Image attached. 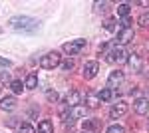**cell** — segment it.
Returning <instances> with one entry per match:
<instances>
[{
    "mask_svg": "<svg viewBox=\"0 0 149 133\" xmlns=\"http://www.w3.org/2000/svg\"><path fill=\"white\" fill-rule=\"evenodd\" d=\"M14 28V30H18V32H34L38 30V20L34 18H30V16H14L10 18V22H8Z\"/></svg>",
    "mask_w": 149,
    "mask_h": 133,
    "instance_id": "1",
    "label": "cell"
},
{
    "mask_svg": "<svg viewBox=\"0 0 149 133\" xmlns=\"http://www.w3.org/2000/svg\"><path fill=\"white\" fill-rule=\"evenodd\" d=\"M60 64H62V56L58 54V52H50V54L42 56V60H40V66L44 68V70H54Z\"/></svg>",
    "mask_w": 149,
    "mask_h": 133,
    "instance_id": "2",
    "label": "cell"
},
{
    "mask_svg": "<svg viewBox=\"0 0 149 133\" xmlns=\"http://www.w3.org/2000/svg\"><path fill=\"white\" fill-rule=\"evenodd\" d=\"M127 52L121 48V46H115L111 52H107V62L113 64V62H127Z\"/></svg>",
    "mask_w": 149,
    "mask_h": 133,
    "instance_id": "3",
    "label": "cell"
},
{
    "mask_svg": "<svg viewBox=\"0 0 149 133\" xmlns=\"http://www.w3.org/2000/svg\"><path fill=\"white\" fill-rule=\"evenodd\" d=\"M84 48H86V40H74V42H66V44L62 46V50L68 56H76Z\"/></svg>",
    "mask_w": 149,
    "mask_h": 133,
    "instance_id": "4",
    "label": "cell"
},
{
    "mask_svg": "<svg viewBox=\"0 0 149 133\" xmlns=\"http://www.w3.org/2000/svg\"><path fill=\"white\" fill-rule=\"evenodd\" d=\"M133 38H135V32H133L131 28H123L121 32L117 34V40H115V44L125 46V44H129V42H133Z\"/></svg>",
    "mask_w": 149,
    "mask_h": 133,
    "instance_id": "5",
    "label": "cell"
},
{
    "mask_svg": "<svg viewBox=\"0 0 149 133\" xmlns=\"http://www.w3.org/2000/svg\"><path fill=\"white\" fill-rule=\"evenodd\" d=\"M125 113H127V103L125 101H117L113 107L109 109V117H111V119H119V117H123Z\"/></svg>",
    "mask_w": 149,
    "mask_h": 133,
    "instance_id": "6",
    "label": "cell"
},
{
    "mask_svg": "<svg viewBox=\"0 0 149 133\" xmlns=\"http://www.w3.org/2000/svg\"><path fill=\"white\" fill-rule=\"evenodd\" d=\"M97 72H100V64H97V62H88V64L84 66V78L92 79V78L97 76Z\"/></svg>",
    "mask_w": 149,
    "mask_h": 133,
    "instance_id": "7",
    "label": "cell"
},
{
    "mask_svg": "<svg viewBox=\"0 0 149 133\" xmlns=\"http://www.w3.org/2000/svg\"><path fill=\"white\" fill-rule=\"evenodd\" d=\"M86 111H88V107H84V105H76V107H72V109H70V125H72V123H74V119H80V117H84V115H86ZM68 119H66V121H68Z\"/></svg>",
    "mask_w": 149,
    "mask_h": 133,
    "instance_id": "8",
    "label": "cell"
},
{
    "mask_svg": "<svg viewBox=\"0 0 149 133\" xmlns=\"http://www.w3.org/2000/svg\"><path fill=\"white\" fill-rule=\"evenodd\" d=\"M127 64H129V68H131L133 72H141V70H143V60L135 54L127 56Z\"/></svg>",
    "mask_w": 149,
    "mask_h": 133,
    "instance_id": "9",
    "label": "cell"
},
{
    "mask_svg": "<svg viewBox=\"0 0 149 133\" xmlns=\"http://www.w3.org/2000/svg\"><path fill=\"white\" fill-rule=\"evenodd\" d=\"M121 81H123V72H119V70H117V72H111V74H109V79H107V88L111 89V88H115V86H119Z\"/></svg>",
    "mask_w": 149,
    "mask_h": 133,
    "instance_id": "10",
    "label": "cell"
},
{
    "mask_svg": "<svg viewBox=\"0 0 149 133\" xmlns=\"http://www.w3.org/2000/svg\"><path fill=\"white\" fill-rule=\"evenodd\" d=\"M133 109L137 111L139 115H145V113L149 111V101H147V100H143V97H139V100L133 101Z\"/></svg>",
    "mask_w": 149,
    "mask_h": 133,
    "instance_id": "11",
    "label": "cell"
},
{
    "mask_svg": "<svg viewBox=\"0 0 149 133\" xmlns=\"http://www.w3.org/2000/svg\"><path fill=\"white\" fill-rule=\"evenodd\" d=\"M80 101H81V93L78 91V89H72V91L68 93V97H66V105H70V107H76Z\"/></svg>",
    "mask_w": 149,
    "mask_h": 133,
    "instance_id": "12",
    "label": "cell"
},
{
    "mask_svg": "<svg viewBox=\"0 0 149 133\" xmlns=\"http://www.w3.org/2000/svg\"><path fill=\"white\" fill-rule=\"evenodd\" d=\"M86 103H88V107H90V109L100 107V103H102V100H100V93H93V91H90V93L86 95Z\"/></svg>",
    "mask_w": 149,
    "mask_h": 133,
    "instance_id": "13",
    "label": "cell"
},
{
    "mask_svg": "<svg viewBox=\"0 0 149 133\" xmlns=\"http://www.w3.org/2000/svg\"><path fill=\"white\" fill-rule=\"evenodd\" d=\"M14 107H16V97H12V95H8V97H2V100H0V109L12 111Z\"/></svg>",
    "mask_w": 149,
    "mask_h": 133,
    "instance_id": "14",
    "label": "cell"
},
{
    "mask_svg": "<svg viewBox=\"0 0 149 133\" xmlns=\"http://www.w3.org/2000/svg\"><path fill=\"white\" fill-rule=\"evenodd\" d=\"M38 129H40V133H54V125L48 119H44V121L38 123Z\"/></svg>",
    "mask_w": 149,
    "mask_h": 133,
    "instance_id": "15",
    "label": "cell"
},
{
    "mask_svg": "<svg viewBox=\"0 0 149 133\" xmlns=\"http://www.w3.org/2000/svg\"><path fill=\"white\" fill-rule=\"evenodd\" d=\"M24 86L28 89H34L36 86H38V76H36V74H30V76L26 78V81H24Z\"/></svg>",
    "mask_w": 149,
    "mask_h": 133,
    "instance_id": "16",
    "label": "cell"
},
{
    "mask_svg": "<svg viewBox=\"0 0 149 133\" xmlns=\"http://www.w3.org/2000/svg\"><path fill=\"white\" fill-rule=\"evenodd\" d=\"M10 88H12V91H14V93H22V89L26 88V86H24L20 79H12V81H10Z\"/></svg>",
    "mask_w": 149,
    "mask_h": 133,
    "instance_id": "17",
    "label": "cell"
},
{
    "mask_svg": "<svg viewBox=\"0 0 149 133\" xmlns=\"http://www.w3.org/2000/svg\"><path fill=\"white\" fill-rule=\"evenodd\" d=\"M111 97H113V91H111L109 88H103L102 91H100V100L102 101H109Z\"/></svg>",
    "mask_w": 149,
    "mask_h": 133,
    "instance_id": "18",
    "label": "cell"
},
{
    "mask_svg": "<svg viewBox=\"0 0 149 133\" xmlns=\"http://www.w3.org/2000/svg\"><path fill=\"white\" fill-rule=\"evenodd\" d=\"M117 14L123 16V18H127V14H129V4H125V2L119 4V6H117Z\"/></svg>",
    "mask_w": 149,
    "mask_h": 133,
    "instance_id": "19",
    "label": "cell"
},
{
    "mask_svg": "<svg viewBox=\"0 0 149 133\" xmlns=\"http://www.w3.org/2000/svg\"><path fill=\"white\" fill-rule=\"evenodd\" d=\"M20 133H36V129L30 123H20Z\"/></svg>",
    "mask_w": 149,
    "mask_h": 133,
    "instance_id": "20",
    "label": "cell"
},
{
    "mask_svg": "<svg viewBox=\"0 0 149 133\" xmlns=\"http://www.w3.org/2000/svg\"><path fill=\"white\" fill-rule=\"evenodd\" d=\"M60 66H62V70H66V72H70V70H74V66H76V62H74V60H66V62H62Z\"/></svg>",
    "mask_w": 149,
    "mask_h": 133,
    "instance_id": "21",
    "label": "cell"
},
{
    "mask_svg": "<svg viewBox=\"0 0 149 133\" xmlns=\"http://www.w3.org/2000/svg\"><path fill=\"white\" fill-rule=\"evenodd\" d=\"M137 22H139V26H143V28H147V26H149V14H147V12H145V14H141V16H139V20H137Z\"/></svg>",
    "mask_w": 149,
    "mask_h": 133,
    "instance_id": "22",
    "label": "cell"
},
{
    "mask_svg": "<svg viewBox=\"0 0 149 133\" xmlns=\"http://www.w3.org/2000/svg\"><path fill=\"white\" fill-rule=\"evenodd\" d=\"M0 81H2V84H8V81H10V72L0 70Z\"/></svg>",
    "mask_w": 149,
    "mask_h": 133,
    "instance_id": "23",
    "label": "cell"
},
{
    "mask_svg": "<svg viewBox=\"0 0 149 133\" xmlns=\"http://www.w3.org/2000/svg\"><path fill=\"white\" fill-rule=\"evenodd\" d=\"M103 28H105V30H109V32H113V30H115V20H113V18L105 20V24H103Z\"/></svg>",
    "mask_w": 149,
    "mask_h": 133,
    "instance_id": "24",
    "label": "cell"
},
{
    "mask_svg": "<svg viewBox=\"0 0 149 133\" xmlns=\"http://www.w3.org/2000/svg\"><path fill=\"white\" fill-rule=\"evenodd\" d=\"M46 97H48L50 101H54V103H56L60 95H58V91H52V89H48V91H46Z\"/></svg>",
    "mask_w": 149,
    "mask_h": 133,
    "instance_id": "25",
    "label": "cell"
},
{
    "mask_svg": "<svg viewBox=\"0 0 149 133\" xmlns=\"http://www.w3.org/2000/svg\"><path fill=\"white\" fill-rule=\"evenodd\" d=\"M107 133H125V129H123L121 125H111V127L107 129Z\"/></svg>",
    "mask_w": 149,
    "mask_h": 133,
    "instance_id": "26",
    "label": "cell"
},
{
    "mask_svg": "<svg viewBox=\"0 0 149 133\" xmlns=\"http://www.w3.org/2000/svg\"><path fill=\"white\" fill-rule=\"evenodd\" d=\"M95 127H97L95 121H86L84 123V129H86V131H92V129H95Z\"/></svg>",
    "mask_w": 149,
    "mask_h": 133,
    "instance_id": "27",
    "label": "cell"
},
{
    "mask_svg": "<svg viewBox=\"0 0 149 133\" xmlns=\"http://www.w3.org/2000/svg\"><path fill=\"white\" fill-rule=\"evenodd\" d=\"M6 125H8V127H16V125H18V121H16V117H10V119L6 121Z\"/></svg>",
    "mask_w": 149,
    "mask_h": 133,
    "instance_id": "28",
    "label": "cell"
},
{
    "mask_svg": "<svg viewBox=\"0 0 149 133\" xmlns=\"http://www.w3.org/2000/svg\"><path fill=\"white\" fill-rule=\"evenodd\" d=\"M129 24H131V18H129V16L123 18V28H129Z\"/></svg>",
    "mask_w": 149,
    "mask_h": 133,
    "instance_id": "29",
    "label": "cell"
},
{
    "mask_svg": "<svg viewBox=\"0 0 149 133\" xmlns=\"http://www.w3.org/2000/svg\"><path fill=\"white\" fill-rule=\"evenodd\" d=\"M0 64H2V66H10V62H8V60H2V58H0Z\"/></svg>",
    "mask_w": 149,
    "mask_h": 133,
    "instance_id": "30",
    "label": "cell"
},
{
    "mask_svg": "<svg viewBox=\"0 0 149 133\" xmlns=\"http://www.w3.org/2000/svg\"><path fill=\"white\" fill-rule=\"evenodd\" d=\"M0 32H2V30H0Z\"/></svg>",
    "mask_w": 149,
    "mask_h": 133,
    "instance_id": "31",
    "label": "cell"
}]
</instances>
